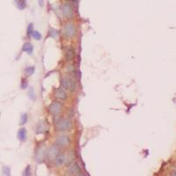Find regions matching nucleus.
I'll list each match as a JSON object with an SVG mask.
<instances>
[{"label": "nucleus", "mask_w": 176, "mask_h": 176, "mask_svg": "<svg viewBox=\"0 0 176 176\" xmlns=\"http://www.w3.org/2000/svg\"><path fill=\"white\" fill-rule=\"evenodd\" d=\"M70 128H72V122L70 119H63L56 123L57 131H66L69 130Z\"/></svg>", "instance_id": "1"}, {"label": "nucleus", "mask_w": 176, "mask_h": 176, "mask_svg": "<svg viewBox=\"0 0 176 176\" xmlns=\"http://www.w3.org/2000/svg\"><path fill=\"white\" fill-rule=\"evenodd\" d=\"M63 33L67 38H72L73 37L76 33V28L73 24L69 23L67 24L63 28Z\"/></svg>", "instance_id": "2"}, {"label": "nucleus", "mask_w": 176, "mask_h": 176, "mask_svg": "<svg viewBox=\"0 0 176 176\" xmlns=\"http://www.w3.org/2000/svg\"><path fill=\"white\" fill-rule=\"evenodd\" d=\"M49 113L52 115H57L60 114L61 110H62V104L60 102H56V101H54L50 104L49 108Z\"/></svg>", "instance_id": "3"}, {"label": "nucleus", "mask_w": 176, "mask_h": 176, "mask_svg": "<svg viewBox=\"0 0 176 176\" xmlns=\"http://www.w3.org/2000/svg\"><path fill=\"white\" fill-rule=\"evenodd\" d=\"M63 14L67 19H72L73 16V9L72 6L69 3H64L63 6Z\"/></svg>", "instance_id": "4"}, {"label": "nucleus", "mask_w": 176, "mask_h": 176, "mask_svg": "<svg viewBox=\"0 0 176 176\" xmlns=\"http://www.w3.org/2000/svg\"><path fill=\"white\" fill-rule=\"evenodd\" d=\"M70 139L68 136H60L56 139V145L61 147H66L70 145Z\"/></svg>", "instance_id": "5"}, {"label": "nucleus", "mask_w": 176, "mask_h": 176, "mask_svg": "<svg viewBox=\"0 0 176 176\" xmlns=\"http://www.w3.org/2000/svg\"><path fill=\"white\" fill-rule=\"evenodd\" d=\"M46 156H47V151H46L44 146H42L36 152V154H35V159H36V161L38 163H42L44 160Z\"/></svg>", "instance_id": "6"}, {"label": "nucleus", "mask_w": 176, "mask_h": 176, "mask_svg": "<svg viewBox=\"0 0 176 176\" xmlns=\"http://www.w3.org/2000/svg\"><path fill=\"white\" fill-rule=\"evenodd\" d=\"M49 130V125L45 121H41L38 122L36 127V133L37 134H43L45 132H48Z\"/></svg>", "instance_id": "7"}, {"label": "nucleus", "mask_w": 176, "mask_h": 176, "mask_svg": "<svg viewBox=\"0 0 176 176\" xmlns=\"http://www.w3.org/2000/svg\"><path fill=\"white\" fill-rule=\"evenodd\" d=\"M59 154V149L57 145H52L48 151H47V157L49 159H54Z\"/></svg>", "instance_id": "8"}, {"label": "nucleus", "mask_w": 176, "mask_h": 176, "mask_svg": "<svg viewBox=\"0 0 176 176\" xmlns=\"http://www.w3.org/2000/svg\"><path fill=\"white\" fill-rule=\"evenodd\" d=\"M55 97L60 100H63V99H65L67 95H66V93L64 91V89L63 88H57L56 90V93H55Z\"/></svg>", "instance_id": "9"}, {"label": "nucleus", "mask_w": 176, "mask_h": 176, "mask_svg": "<svg viewBox=\"0 0 176 176\" xmlns=\"http://www.w3.org/2000/svg\"><path fill=\"white\" fill-rule=\"evenodd\" d=\"M70 173L73 175H81V170L79 166L77 163L72 164V166L70 167Z\"/></svg>", "instance_id": "10"}, {"label": "nucleus", "mask_w": 176, "mask_h": 176, "mask_svg": "<svg viewBox=\"0 0 176 176\" xmlns=\"http://www.w3.org/2000/svg\"><path fill=\"white\" fill-rule=\"evenodd\" d=\"M17 136H18V139L20 141V142H25L26 140V129H24V128H21L19 129L18 131V134H17Z\"/></svg>", "instance_id": "11"}, {"label": "nucleus", "mask_w": 176, "mask_h": 176, "mask_svg": "<svg viewBox=\"0 0 176 176\" xmlns=\"http://www.w3.org/2000/svg\"><path fill=\"white\" fill-rule=\"evenodd\" d=\"M14 4L16 6V7L19 10H24L26 9V6H27V2L26 0H13Z\"/></svg>", "instance_id": "12"}, {"label": "nucleus", "mask_w": 176, "mask_h": 176, "mask_svg": "<svg viewBox=\"0 0 176 176\" xmlns=\"http://www.w3.org/2000/svg\"><path fill=\"white\" fill-rule=\"evenodd\" d=\"M22 50L26 53H27L28 55H31L33 53V46L32 43L30 42H26L23 44L22 46Z\"/></svg>", "instance_id": "13"}, {"label": "nucleus", "mask_w": 176, "mask_h": 176, "mask_svg": "<svg viewBox=\"0 0 176 176\" xmlns=\"http://www.w3.org/2000/svg\"><path fill=\"white\" fill-rule=\"evenodd\" d=\"M77 86H78V84H77V79L75 77L72 76L70 78V92H75L76 89H77Z\"/></svg>", "instance_id": "14"}, {"label": "nucleus", "mask_w": 176, "mask_h": 176, "mask_svg": "<svg viewBox=\"0 0 176 176\" xmlns=\"http://www.w3.org/2000/svg\"><path fill=\"white\" fill-rule=\"evenodd\" d=\"M61 86H62V88H63L64 90H69L70 89V79L66 76L63 77L61 79Z\"/></svg>", "instance_id": "15"}, {"label": "nucleus", "mask_w": 176, "mask_h": 176, "mask_svg": "<svg viewBox=\"0 0 176 176\" xmlns=\"http://www.w3.org/2000/svg\"><path fill=\"white\" fill-rule=\"evenodd\" d=\"M65 155L64 154H58L56 157V159H55V160H56V164L57 165V166H61V165H63L64 162H65Z\"/></svg>", "instance_id": "16"}, {"label": "nucleus", "mask_w": 176, "mask_h": 176, "mask_svg": "<svg viewBox=\"0 0 176 176\" xmlns=\"http://www.w3.org/2000/svg\"><path fill=\"white\" fill-rule=\"evenodd\" d=\"M74 56H75V52H74V49H69L67 50L66 54H65V57H66V59H67L68 61L72 60L73 57H74Z\"/></svg>", "instance_id": "17"}, {"label": "nucleus", "mask_w": 176, "mask_h": 176, "mask_svg": "<svg viewBox=\"0 0 176 176\" xmlns=\"http://www.w3.org/2000/svg\"><path fill=\"white\" fill-rule=\"evenodd\" d=\"M34 70H35V67L34 66H28L25 69V73L27 77L32 76L34 73Z\"/></svg>", "instance_id": "18"}, {"label": "nucleus", "mask_w": 176, "mask_h": 176, "mask_svg": "<svg viewBox=\"0 0 176 176\" xmlns=\"http://www.w3.org/2000/svg\"><path fill=\"white\" fill-rule=\"evenodd\" d=\"M49 36L51 37V38H54V39L57 38V36H58V31L56 30V29H54V28H50L49 31Z\"/></svg>", "instance_id": "19"}, {"label": "nucleus", "mask_w": 176, "mask_h": 176, "mask_svg": "<svg viewBox=\"0 0 176 176\" xmlns=\"http://www.w3.org/2000/svg\"><path fill=\"white\" fill-rule=\"evenodd\" d=\"M27 119H28V116H27V114L24 113L21 115L20 116V120H19V124L20 125H24L27 122Z\"/></svg>", "instance_id": "20"}, {"label": "nucleus", "mask_w": 176, "mask_h": 176, "mask_svg": "<svg viewBox=\"0 0 176 176\" xmlns=\"http://www.w3.org/2000/svg\"><path fill=\"white\" fill-rule=\"evenodd\" d=\"M28 97L32 100H34L35 99H36V95H35V92H34V89L33 87H31L28 91Z\"/></svg>", "instance_id": "21"}, {"label": "nucleus", "mask_w": 176, "mask_h": 176, "mask_svg": "<svg viewBox=\"0 0 176 176\" xmlns=\"http://www.w3.org/2000/svg\"><path fill=\"white\" fill-rule=\"evenodd\" d=\"M32 36L33 37V39H35L36 41H40L42 39V34L38 31H33V33H32Z\"/></svg>", "instance_id": "22"}, {"label": "nucleus", "mask_w": 176, "mask_h": 176, "mask_svg": "<svg viewBox=\"0 0 176 176\" xmlns=\"http://www.w3.org/2000/svg\"><path fill=\"white\" fill-rule=\"evenodd\" d=\"M33 32V24L31 23V24H29L28 26H27V35H28V36L32 35Z\"/></svg>", "instance_id": "23"}, {"label": "nucleus", "mask_w": 176, "mask_h": 176, "mask_svg": "<svg viewBox=\"0 0 176 176\" xmlns=\"http://www.w3.org/2000/svg\"><path fill=\"white\" fill-rule=\"evenodd\" d=\"M27 86H28V84H27V81H26V79H22V81H21V85H20V87H21L22 89H26V88L27 87Z\"/></svg>", "instance_id": "24"}, {"label": "nucleus", "mask_w": 176, "mask_h": 176, "mask_svg": "<svg viewBox=\"0 0 176 176\" xmlns=\"http://www.w3.org/2000/svg\"><path fill=\"white\" fill-rule=\"evenodd\" d=\"M2 170H3V173H4L5 175H10L11 170H10V168H9L8 166H4Z\"/></svg>", "instance_id": "25"}, {"label": "nucleus", "mask_w": 176, "mask_h": 176, "mask_svg": "<svg viewBox=\"0 0 176 176\" xmlns=\"http://www.w3.org/2000/svg\"><path fill=\"white\" fill-rule=\"evenodd\" d=\"M67 158H69V160H67L66 163H67V164H70V162L73 160V159H74V154H73V152H70V154L68 155Z\"/></svg>", "instance_id": "26"}, {"label": "nucleus", "mask_w": 176, "mask_h": 176, "mask_svg": "<svg viewBox=\"0 0 176 176\" xmlns=\"http://www.w3.org/2000/svg\"><path fill=\"white\" fill-rule=\"evenodd\" d=\"M24 175H30V166H27L26 168L24 171Z\"/></svg>", "instance_id": "27"}, {"label": "nucleus", "mask_w": 176, "mask_h": 176, "mask_svg": "<svg viewBox=\"0 0 176 176\" xmlns=\"http://www.w3.org/2000/svg\"><path fill=\"white\" fill-rule=\"evenodd\" d=\"M38 4L41 7L43 6V4H44V0H38Z\"/></svg>", "instance_id": "28"}, {"label": "nucleus", "mask_w": 176, "mask_h": 176, "mask_svg": "<svg viewBox=\"0 0 176 176\" xmlns=\"http://www.w3.org/2000/svg\"><path fill=\"white\" fill-rule=\"evenodd\" d=\"M72 2H77V0H72Z\"/></svg>", "instance_id": "29"}, {"label": "nucleus", "mask_w": 176, "mask_h": 176, "mask_svg": "<svg viewBox=\"0 0 176 176\" xmlns=\"http://www.w3.org/2000/svg\"><path fill=\"white\" fill-rule=\"evenodd\" d=\"M173 174H174V175H176V171L174 172V173H173Z\"/></svg>", "instance_id": "30"}]
</instances>
